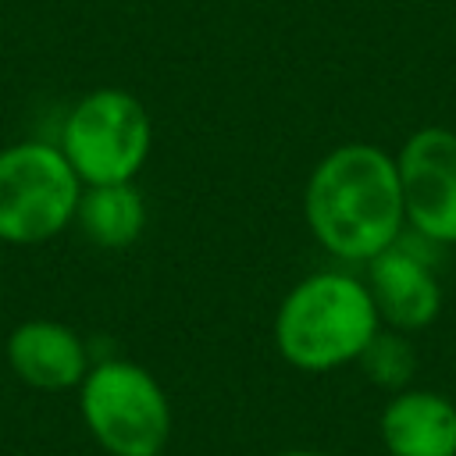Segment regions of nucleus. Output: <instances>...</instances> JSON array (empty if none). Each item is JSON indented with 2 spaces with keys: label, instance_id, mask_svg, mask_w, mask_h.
Masks as SVG:
<instances>
[{
  "label": "nucleus",
  "instance_id": "obj_11",
  "mask_svg": "<svg viewBox=\"0 0 456 456\" xmlns=\"http://www.w3.org/2000/svg\"><path fill=\"white\" fill-rule=\"evenodd\" d=\"M363 367V374L388 388V392H403L417 370V353L406 338V331H395V328H378V335L367 342V349L360 353L356 360Z\"/></svg>",
  "mask_w": 456,
  "mask_h": 456
},
{
  "label": "nucleus",
  "instance_id": "obj_12",
  "mask_svg": "<svg viewBox=\"0 0 456 456\" xmlns=\"http://www.w3.org/2000/svg\"><path fill=\"white\" fill-rule=\"evenodd\" d=\"M274 456H328V452H317V449H285V452H274Z\"/></svg>",
  "mask_w": 456,
  "mask_h": 456
},
{
  "label": "nucleus",
  "instance_id": "obj_7",
  "mask_svg": "<svg viewBox=\"0 0 456 456\" xmlns=\"http://www.w3.org/2000/svg\"><path fill=\"white\" fill-rule=\"evenodd\" d=\"M417 242L395 239L388 249L367 260V289L378 306L381 324L395 331H420L442 310V285L435 274V256L424 253V235L413 232Z\"/></svg>",
  "mask_w": 456,
  "mask_h": 456
},
{
  "label": "nucleus",
  "instance_id": "obj_1",
  "mask_svg": "<svg viewBox=\"0 0 456 456\" xmlns=\"http://www.w3.org/2000/svg\"><path fill=\"white\" fill-rule=\"evenodd\" d=\"M303 217L331 256L367 264L406 228L395 157L374 142L335 146L306 178Z\"/></svg>",
  "mask_w": 456,
  "mask_h": 456
},
{
  "label": "nucleus",
  "instance_id": "obj_10",
  "mask_svg": "<svg viewBox=\"0 0 456 456\" xmlns=\"http://www.w3.org/2000/svg\"><path fill=\"white\" fill-rule=\"evenodd\" d=\"M78 228L100 249H125L146 228V200L135 182H110V185H82Z\"/></svg>",
  "mask_w": 456,
  "mask_h": 456
},
{
  "label": "nucleus",
  "instance_id": "obj_8",
  "mask_svg": "<svg viewBox=\"0 0 456 456\" xmlns=\"http://www.w3.org/2000/svg\"><path fill=\"white\" fill-rule=\"evenodd\" d=\"M7 363L28 388L64 392L82 385L89 349L75 328L50 317H32L7 335Z\"/></svg>",
  "mask_w": 456,
  "mask_h": 456
},
{
  "label": "nucleus",
  "instance_id": "obj_9",
  "mask_svg": "<svg viewBox=\"0 0 456 456\" xmlns=\"http://www.w3.org/2000/svg\"><path fill=\"white\" fill-rule=\"evenodd\" d=\"M388 456H456V403L428 388H403L381 410Z\"/></svg>",
  "mask_w": 456,
  "mask_h": 456
},
{
  "label": "nucleus",
  "instance_id": "obj_5",
  "mask_svg": "<svg viewBox=\"0 0 456 456\" xmlns=\"http://www.w3.org/2000/svg\"><path fill=\"white\" fill-rule=\"evenodd\" d=\"M82 182L53 142L0 150V242L36 246L61 235L78 210Z\"/></svg>",
  "mask_w": 456,
  "mask_h": 456
},
{
  "label": "nucleus",
  "instance_id": "obj_4",
  "mask_svg": "<svg viewBox=\"0 0 456 456\" xmlns=\"http://www.w3.org/2000/svg\"><path fill=\"white\" fill-rule=\"evenodd\" d=\"M153 125L146 107L114 86L86 93L64 118L61 153L82 185L135 182L150 157Z\"/></svg>",
  "mask_w": 456,
  "mask_h": 456
},
{
  "label": "nucleus",
  "instance_id": "obj_3",
  "mask_svg": "<svg viewBox=\"0 0 456 456\" xmlns=\"http://www.w3.org/2000/svg\"><path fill=\"white\" fill-rule=\"evenodd\" d=\"M89 435L110 456H160L171 438V403L160 381L132 360H100L78 385Z\"/></svg>",
  "mask_w": 456,
  "mask_h": 456
},
{
  "label": "nucleus",
  "instance_id": "obj_2",
  "mask_svg": "<svg viewBox=\"0 0 456 456\" xmlns=\"http://www.w3.org/2000/svg\"><path fill=\"white\" fill-rule=\"evenodd\" d=\"M378 328L367 281L346 271H317L285 292L274 314V346L285 363L321 374L356 363Z\"/></svg>",
  "mask_w": 456,
  "mask_h": 456
},
{
  "label": "nucleus",
  "instance_id": "obj_6",
  "mask_svg": "<svg viewBox=\"0 0 456 456\" xmlns=\"http://www.w3.org/2000/svg\"><path fill=\"white\" fill-rule=\"evenodd\" d=\"M406 224L435 246H456V132L417 128L395 153Z\"/></svg>",
  "mask_w": 456,
  "mask_h": 456
}]
</instances>
